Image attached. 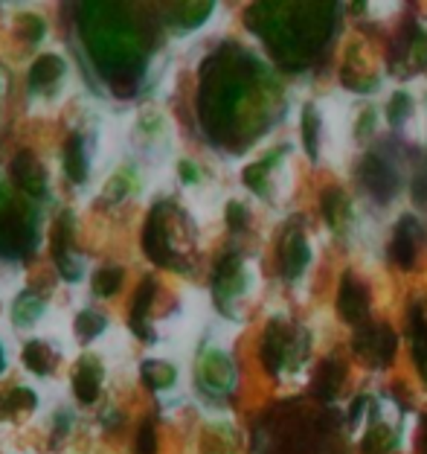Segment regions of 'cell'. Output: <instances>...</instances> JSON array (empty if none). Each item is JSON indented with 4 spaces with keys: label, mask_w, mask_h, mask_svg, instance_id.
I'll return each mask as SVG.
<instances>
[{
    "label": "cell",
    "mask_w": 427,
    "mask_h": 454,
    "mask_svg": "<svg viewBox=\"0 0 427 454\" xmlns=\"http://www.w3.org/2000/svg\"><path fill=\"white\" fill-rule=\"evenodd\" d=\"M76 12L79 38L93 67L117 94H131L149 61L151 35L125 4H82Z\"/></svg>",
    "instance_id": "6da1fadb"
},
{
    "label": "cell",
    "mask_w": 427,
    "mask_h": 454,
    "mask_svg": "<svg viewBox=\"0 0 427 454\" xmlns=\"http://www.w3.org/2000/svg\"><path fill=\"white\" fill-rule=\"evenodd\" d=\"M38 245V210L0 184V256L29 260Z\"/></svg>",
    "instance_id": "7a4b0ae2"
},
{
    "label": "cell",
    "mask_w": 427,
    "mask_h": 454,
    "mask_svg": "<svg viewBox=\"0 0 427 454\" xmlns=\"http://www.w3.org/2000/svg\"><path fill=\"white\" fill-rule=\"evenodd\" d=\"M169 213H172L169 204H158V207L151 210L149 222H145V231H143V247L151 262L181 271L183 265L178 260V254H175L172 233H169Z\"/></svg>",
    "instance_id": "3957f363"
},
{
    "label": "cell",
    "mask_w": 427,
    "mask_h": 454,
    "mask_svg": "<svg viewBox=\"0 0 427 454\" xmlns=\"http://www.w3.org/2000/svg\"><path fill=\"white\" fill-rule=\"evenodd\" d=\"M53 260H56L58 274L65 277L67 283H79L82 280V256L76 254V245H73V213L58 215V222H56Z\"/></svg>",
    "instance_id": "277c9868"
},
{
    "label": "cell",
    "mask_w": 427,
    "mask_h": 454,
    "mask_svg": "<svg viewBox=\"0 0 427 454\" xmlns=\"http://www.w3.org/2000/svg\"><path fill=\"white\" fill-rule=\"evenodd\" d=\"M395 353V335L387 326H361L355 335V356L367 364H390Z\"/></svg>",
    "instance_id": "5b68a950"
},
{
    "label": "cell",
    "mask_w": 427,
    "mask_h": 454,
    "mask_svg": "<svg viewBox=\"0 0 427 454\" xmlns=\"http://www.w3.org/2000/svg\"><path fill=\"white\" fill-rule=\"evenodd\" d=\"M233 364L230 358L221 353H204L198 361V385H201L206 394H227L233 387Z\"/></svg>",
    "instance_id": "8992f818"
},
{
    "label": "cell",
    "mask_w": 427,
    "mask_h": 454,
    "mask_svg": "<svg viewBox=\"0 0 427 454\" xmlns=\"http://www.w3.org/2000/svg\"><path fill=\"white\" fill-rule=\"evenodd\" d=\"M12 181L18 184V190L27 199H44L47 195V172L41 167V160H35L33 152H18L12 160Z\"/></svg>",
    "instance_id": "52a82bcc"
},
{
    "label": "cell",
    "mask_w": 427,
    "mask_h": 454,
    "mask_svg": "<svg viewBox=\"0 0 427 454\" xmlns=\"http://www.w3.org/2000/svg\"><path fill=\"white\" fill-rule=\"evenodd\" d=\"M338 309L349 324H358L369 312V292L361 280H355L352 274L343 277L340 294H338Z\"/></svg>",
    "instance_id": "ba28073f"
},
{
    "label": "cell",
    "mask_w": 427,
    "mask_h": 454,
    "mask_svg": "<svg viewBox=\"0 0 427 454\" xmlns=\"http://www.w3.org/2000/svg\"><path fill=\"white\" fill-rule=\"evenodd\" d=\"M419 242H422V227L413 215H404L395 227V239H392V256L395 262L404 268H413L415 254H419Z\"/></svg>",
    "instance_id": "9c48e42d"
},
{
    "label": "cell",
    "mask_w": 427,
    "mask_h": 454,
    "mask_svg": "<svg viewBox=\"0 0 427 454\" xmlns=\"http://www.w3.org/2000/svg\"><path fill=\"white\" fill-rule=\"evenodd\" d=\"M102 364L99 358H82L76 364V373H73V390H76V399L85 402V405H90V402H97L99 390H102Z\"/></svg>",
    "instance_id": "30bf717a"
},
{
    "label": "cell",
    "mask_w": 427,
    "mask_h": 454,
    "mask_svg": "<svg viewBox=\"0 0 427 454\" xmlns=\"http://www.w3.org/2000/svg\"><path fill=\"white\" fill-rule=\"evenodd\" d=\"M61 76H65V61L53 53H47L35 59L33 67H29V88H33L35 94H53Z\"/></svg>",
    "instance_id": "8fae6325"
},
{
    "label": "cell",
    "mask_w": 427,
    "mask_h": 454,
    "mask_svg": "<svg viewBox=\"0 0 427 454\" xmlns=\"http://www.w3.org/2000/svg\"><path fill=\"white\" fill-rule=\"evenodd\" d=\"M61 163H65V175L73 184H85L90 175V160H88V146L82 134H70L65 149H61Z\"/></svg>",
    "instance_id": "7c38bea8"
},
{
    "label": "cell",
    "mask_w": 427,
    "mask_h": 454,
    "mask_svg": "<svg viewBox=\"0 0 427 454\" xmlns=\"http://www.w3.org/2000/svg\"><path fill=\"white\" fill-rule=\"evenodd\" d=\"M361 181H363V187H367L372 195H378L381 201H387L390 195L395 192V175H392V169L381 158H375V154H369L367 163L361 167Z\"/></svg>",
    "instance_id": "4fadbf2b"
},
{
    "label": "cell",
    "mask_w": 427,
    "mask_h": 454,
    "mask_svg": "<svg viewBox=\"0 0 427 454\" xmlns=\"http://www.w3.org/2000/svg\"><path fill=\"white\" fill-rule=\"evenodd\" d=\"M154 294H158V280L149 277V280H143V286L137 288V294H134V303H131V329L140 338H145V340L154 338L149 324H145V317H149V309L154 303Z\"/></svg>",
    "instance_id": "5bb4252c"
},
{
    "label": "cell",
    "mask_w": 427,
    "mask_h": 454,
    "mask_svg": "<svg viewBox=\"0 0 427 454\" xmlns=\"http://www.w3.org/2000/svg\"><path fill=\"white\" fill-rule=\"evenodd\" d=\"M213 288H215V297L221 303L242 292V260H238V256H227V260L218 265Z\"/></svg>",
    "instance_id": "9a60e30c"
},
{
    "label": "cell",
    "mask_w": 427,
    "mask_h": 454,
    "mask_svg": "<svg viewBox=\"0 0 427 454\" xmlns=\"http://www.w3.org/2000/svg\"><path fill=\"white\" fill-rule=\"evenodd\" d=\"M47 312V301L41 294H35V292H20L18 297H15V303H12V321H15V326H33L41 315Z\"/></svg>",
    "instance_id": "2e32d148"
},
{
    "label": "cell",
    "mask_w": 427,
    "mask_h": 454,
    "mask_svg": "<svg viewBox=\"0 0 427 454\" xmlns=\"http://www.w3.org/2000/svg\"><path fill=\"white\" fill-rule=\"evenodd\" d=\"M163 12L169 15L172 27L192 29V27H198L206 15L213 12V6L210 4H172V6H163Z\"/></svg>",
    "instance_id": "e0dca14e"
},
{
    "label": "cell",
    "mask_w": 427,
    "mask_h": 454,
    "mask_svg": "<svg viewBox=\"0 0 427 454\" xmlns=\"http://www.w3.org/2000/svg\"><path fill=\"white\" fill-rule=\"evenodd\" d=\"M56 349L44 344V340H29V344L24 347V364L33 370V373L38 376H50L53 373V367H56Z\"/></svg>",
    "instance_id": "ac0fdd59"
},
{
    "label": "cell",
    "mask_w": 427,
    "mask_h": 454,
    "mask_svg": "<svg viewBox=\"0 0 427 454\" xmlns=\"http://www.w3.org/2000/svg\"><path fill=\"white\" fill-rule=\"evenodd\" d=\"M33 408H35V394H33V390L18 387V390H6V394H0V419L24 417Z\"/></svg>",
    "instance_id": "d6986e66"
},
{
    "label": "cell",
    "mask_w": 427,
    "mask_h": 454,
    "mask_svg": "<svg viewBox=\"0 0 427 454\" xmlns=\"http://www.w3.org/2000/svg\"><path fill=\"white\" fill-rule=\"evenodd\" d=\"M308 262V245L299 233H291L283 245V268L288 277H297Z\"/></svg>",
    "instance_id": "ffe728a7"
},
{
    "label": "cell",
    "mask_w": 427,
    "mask_h": 454,
    "mask_svg": "<svg viewBox=\"0 0 427 454\" xmlns=\"http://www.w3.org/2000/svg\"><path fill=\"white\" fill-rule=\"evenodd\" d=\"M143 381L145 387L151 390H166L175 385V379H178V373H175L172 364H166V361H143Z\"/></svg>",
    "instance_id": "44dd1931"
},
{
    "label": "cell",
    "mask_w": 427,
    "mask_h": 454,
    "mask_svg": "<svg viewBox=\"0 0 427 454\" xmlns=\"http://www.w3.org/2000/svg\"><path fill=\"white\" fill-rule=\"evenodd\" d=\"M322 215H326V222L331 227H343L349 222V201L346 195L340 190H329L322 192Z\"/></svg>",
    "instance_id": "7402d4cb"
},
{
    "label": "cell",
    "mask_w": 427,
    "mask_h": 454,
    "mask_svg": "<svg viewBox=\"0 0 427 454\" xmlns=\"http://www.w3.org/2000/svg\"><path fill=\"white\" fill-rule=\"evenodd\" d=\"M413 356L422 376H427V317L422 312V306L413 309Z\"/></svg>",
    "instance_id": "603a6c76"
},
{
    "label": "cell",
    "mask_w": 427,
    "mask_h": 454,
    "mask_svg": "<svg viewBox=\"0 0 427 454\" xmlns=\"http://www.w3.org/2000/svg\"><path fill=\"white\" fill-rule=\"evenodd\" d=\"M105 326H108V317L93 312V309H85V312L76 315V338L82 344H90L93 338H99L105 333Z\"/></svg>",
    "instance_id": "cb8c5ba5"
},
{
    "label": "cell",
    "mask_w": 427,
    "mask_h": 454,
    "mask_svg": "<svg viewBox=\"0 0 427 454\" xmlns=\"http://www.w3.org/2000/svg\"><path fill=\"white\" fill-rule=\"evenodd\" d=\"M120 288H122V268L117 265L102 268V271H97V277H93V294L97 297H113Z\"/></svg>",
    "instance_id": "d4e9b609"
},
{
    "label": "cell",
    "mask_w": 427,
    "mask_h": 454,
    "mask_svg": "<svg viewBox=\"0 0 427 454\" xmlns=\"http://www.w3.org/2000/svg\"><path fill=\"white\" fill-rule=\"evenodd\" d=\"M395 446V434L387 426H372L363 440V454H390Z\"/></svg>",
    "instance_id": "484cf974"
},
{
    "label": "cell",
    "mask_w": 427,
    "mask_h": 454,
    "mask_svg": "<svg viewBox=\"0 0 427 454\" xmlns=\"http://www.w3.org/2000/svg\"><path fill=\"white\" fill-rule=\"evenodd\" d=\"M340 379H343V370H340V364H331V361H326V364H322V373H320V379L314 381L317 396H322V399L335 396V394H338V387H340Z\"/></svg>",
    "instance_id": "4316f807"
},
{
    "label": "cell",
    "mask_w": 427,
    "mask_h": 454,
    "mask_svg": "<svg viewBox=\"0 0 427 454\" xmlns=\"http://www.w3.org/2000/svg\"><path fill=\"white\" fill-rule=\"evenodd\" d=\"M303 143L311 158L320 154V117L314 108H306L303 111Z\"/></svg>",
    "instance_id": "83f0119b"
},
{
    "label": "cell",
    "mask_w": 427,
    "mask_h": 454,
    "mask_svg": "<svg viewBox=\"0 0 427 454\" xmlns=\"http://www.w3.org/2000/svg\"><path fill=\"white\" fill-rule=\"evenodd\" d=\"M15 33H18V38H24L27 44H38V41L44 38L47 27H44V20H41L38 15H24V18H18Z\"/></svg>",
    "instance_id": "f1b7e54d"
},
{
    "label": "cell",
    "mask_w": 427,
    "mask_h": 454,
    "mask_svg": "<svg viewBox=\"0 0 427 454\" xmlns=\"http://www.w3.org/2000/svg\"><path fill=\"white\" fill-rule=\"evenodd\" d=\"M279 152H274V154H268V158L262 160V163H253V167H247L245 169V184L253 192H265V181H268V169L274 167V158H276Z\"/></svg>",
    "instance_id": "f546056e"
},
{
    "label": "cell",
    "mask_w": 427,
    "mask_h": 454,
    "mask_svg": "<svg viewBox=\"0 0 427 454\" xmlns=\"http://www.w3.org/2000/svg\"><path fill=\"white\" fill-rule=\"evenodd\" d=\"M128 192H131V178H128V172H120L117 178H113V181L108 184V190H105V195H102V201L117 204V201H122Z\"/></svg>",
    "instance_id": "4dcf8cb0"
},
{
    "label": "cell",
    "mask_w": 427,
    "mask_h": 454,
    "mask_svg": "<svg viewBox=\"0 0 427 454\" xmlns=\"http://www.w3.org/2000/svg\"><path fill=\"white\" fill-rule=\"evenodd\" d=\"M134 451H137V454H154V451H158V434H154L151 422H143V426H140V434H137V442H134Z\"/></svg>",
    "instance_id": "1f68e13d"
},
{
    "label": "cell",
    "mask_w": 427,
    "mask_h": 454,
    "mask_svg": "<svg viewBox=\"0 0 427 454\" xmlns=\"http://www.w3.org/2000/svg\"><path fill=\"white\" fill-rule=\"evenodd\" d=\"M410 111V97L408 94H395L390 102V122H401Z\"/></svg>",
    "instance_id": "d6a6232c"
},
{
    "label": "cell",
    "mask_w": 427,
    "mask_h": 454,
    "mask_svg": "<svg viewBox=\"0 0 427 454\" xmlns=\"http://www.w3.org/2000/svg\"><path fill=\"white\" fill-rule=\"evenodd\" d=\"M227 222H230V227L233 231H242V227L247 224V210L242 207V204H230V207H227Z\"/></svg>",
    "instance_id": "836d02e7"
},
{
    "label": "cell",
    "mask_w": 427,
    "mask_h": 454,
    "mask_svg": "<svg viewBox=\"0 0 427 454\" xmlns=\"http://www.w3.org/2000/svg\"><path fill=\"white\" fill-rule=\"evenodd\" d=\"M181 178H183L186 184H195V181H198V169L192 167L190 160H181Z\"/></svg>",
    "instance_id": "e575fe53"
},
{
    "label": "cell",
    "mask_w": 427,
    "mask_h": 454,
    "mask_svg": "<svg viewBox=\"0 0 427 454\" xmlns=\"http://www.w3.org/2000/svg\"><path fill=\"white\" fill-rule=\"evenodd\" d=\"M419 454H427V417L422 419V431H419Z\"/></svg>",
    "instance_id": "d590c367"
},
{
    "label": "cell",
    "mask_w": 427,
    "mask_h": 454,
    "mask_svg": "<svg viewBox=\"0 0 427 454\" xmlns=\"http://www.w3.org/2000/svg\"><path fill=\"white\" fill-rule=\"evenodd\" d=\"M6 370V353H4V347H0V373Z\"/></svg>",
    "instance_id": "8d00e7d4"
}]
</instances>
